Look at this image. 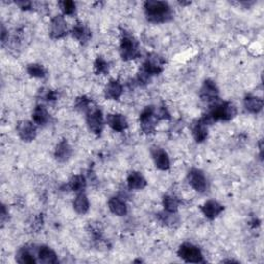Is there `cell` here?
Returning <instances> with one entry per match:
<instances>
[{
	"mask_svg": "<svg viewBox=\"0 0 264 264\" xmlns=\"http://www.w3.org/2000/svg\"><path fill=\"white\" fill-rule=\"evenodd\" d=\"M165 60L157 54L152 53L146 56L143 65L140 68V72L136 77V82L140 86L148 85L151 79L155 75H158L163 72V66Z\"/></svg>",
	"mask_w": 264,
	"mask_h": 264,
	"instance_id": "1",
	"label": "cell"
},
{
	"mask_svg": "<svg viewBox=\"0 0 264 264\" xmlns=\"http://www.w3.org/2000/svg\"><path fill=\"white\" fill-rule=\"evenodd\" d=\"M164 119H170V114L165 106H146L140 115V123L142 130L146 134L154 133L157 123L160 120Z\"/></svg>",
	"mask_w": 264,
	"mask_h": 264,
	"instance_id": "2",
	"label": "cell"
},
{
	"mask_svg": "<svg viewBox=\"0 0 264 264\" xmlns=\"http://www.w3.org/2000/svg\"><path fill=\"white\" fill-rule=\"evenodd\" d=\"M144 9L148 21L152 23H165L173 18L170 5L165 1L149 0L144 3Z\"/></svg>",
	"mask_w": 264,
	"mask_h": 264,
	"instance_id": "3",
	"label": "cell"
},
{
	"mask_svg": "<svg viewBox=\"0 0 264 264\" xmlns=\"http://www.w3.org/2000/svg\"><path fill=\"white\" fill-rule=\"evenodd\" d=\"M236 116V106L228 101L215 102V104L211 106L209 113L204 115L210 125L217 121H230Z\"/></svg>",
	"mask_w": 264,
	"mask_h": 264,
	"instance_id": "4",
	"label": "cell"
},
{
	"mask_svg": "<svg viewBox=\"0 0 264 264\" xmlns=\"http://www.w3.org/2000/svg\"><path fill=\"white\" fill-rule=\"evenodd\" d=\"M120 55L124 61L134 60L141 56V48L138 40L128 32H123L122 34Z\"/></svg>",
	"mask_w": 264,
	"mask_h": 264,
	"instance_id": "5",
	"label": "cell"
},
{
	"mask_svg": "<svg viewBox=\"0 0 264 264\" xmlns=\"http://www.w3.org/2000/svg\"><path fill=\"white\" fill-rule=\"evenodd\" d=\"M86 121L88 128L91 132H93L96 135H100V133L103 130L104 121H103V115L101 110L97 106L94 102L91 104V106L86 112Z\"/></svg>",
	"mask_w": 264,
	"mask_h": 264,
	"instance_id": "6",
	"label": "cell"
},
{
	"mask_svg": "<svg viewBox=\"0 0 264 264\" xmlns=\"http://www.w3.org/2000/svg\"><path fill=\"white\" fill-rule=\"evenodd\" d=\"M178 255L188 263H203V255L201 250L191 242H184L178 250Z\"/></svg>",
	"mask_w": 264,
	"mask_h": 264,
	"instance_id": "7",
	"label": "cell"
},
{
	"mask_svg": "<svg viewBox=\"0 0 264 264\" xmlns=\"http://www.w3.org/2000/svg\"><path fill=\"white\" fill-rule=\"evenodd\" d=\"M220 91L217 84L212 80H205L200 88L199 97L204 102H216L219 100Z\"/></svg>",
	"mask_w": 264,
	"mask_h": 264,
	"instance_id": "8",
	"label": "cell"
},
{
	"mask_svg": "<svg viewBox=\"0 0 264 264\" xmlns=\"http://www.w3.org/2000/svg\"><path fill=\"white\" fill-rule=\"evenodd\" d=\"M187 181L191 187L199 193H204L208 189V181L203 171L198 168H192L187 174Z\"/></svg>",
	"mask_w": 264,
	"mask_h": 264,
	"instance_id": "9",
	"label": "cell"
},
{
	"mask_svg": "<svg viewBox=\"0 0 264 264\" xmlns=\"http://www.w3.org/2000/svg\"><path fill=\"white\" fill-rule=\"evenodd\" d=\"M68 32V26L65 18L62 15L55 16L50 24V36L53 40H59L64 37Z\"/></svg>",
	"mask_w": 264,
	"mask_h": 264,
	"instance_id": "10",
	"label": "cell"
},
{
	"mask_svg": "<svg viewBox=\"0 0 264 264\" xmlns=\"http://www.w3.org/2000/svg\"><path fill=\"white\" fill-rule=\"evenodd\" d=\"M17 132L20 139L26 143H30L36 138V127L34 123L27 120L18 123Z\"/></svg>",
	"mask_w": 264,
	"mask_h": 264,
	"instance_id": "11",
	"label": "cell"
},
{
	"mask_svg": "<svg viewBox=\"0 0 264 264\" xmlns=\"http://www.w3.org/2000/svg\"><path fill=\"white\" fill-rule=\"evenodd\" d=\"M152 157L156 168L160 170H168L170 168V159L168 157V153L158 146H155L151 150Z\"/></svg>",
	"mask_w": 264,
	"mask_h": 264,
	"instance_id": "12",
	"label": "cell"
},
{
	"mask_svg": "<svg viewBox=\"0 0 264 264\" xmlns=\"http://www.w3.org/2000/svg\"><path fill=\"white\" fill-rule=\"evenodd\" d=\"M106 124L117 132H122L128 127V121L122 114H109L105 118Z\"/></svg>",
	"mask_w": 264,
	"mask_h": 264,
	"instance_id": "13",
	"label": "cell"
},
{
	"mask_svg": "<svg viewBox=\"0 0 264 264\" xmlns=\"http://www.w3.org/2000/svg\"><path fill=\"white\" fill-rule=\"evenodd\" d=\"M37 262L44 264H56L59 262L57 254L48 246H40L36 250Z\"/></svg>",
	"mask_w": 264,
	"mask_h": 264,
	"instance_id": "14",
	"label": "cell"
},
{
	"mask_svg": "<svg viewBox=\"0 0 264 264\" xmlns=\"http://www.w3.org/2000/svg\"><path fill=\"white\" fill-rule=\"evenodd\" d=\"M200 210L205 218H208L209 220H214L224 211V207L216 200H208L201 205Z\"/></svg>",
	"mask_w": 264,
	"mask_h": 264,
	"instance_id": "15",
	"label": "cell"
},
{
	"mask_svg": "<svg viewBox=\"0 0 264 264\" xmlns=\"http://www.w3.org/2000/svg\"><path fill=\"white\" fill-rule=\"evenodd\" d=\"M72 35L81 44H87L92 37L90 29L81 22H76L75 25H73L72 30Z\"/></svg>",
	"mask_w": 264,
	"mask_h": 264,
	"instance_id": "16",
	"label": "cell"
},
{
	"mask_svg": "<svg viewBox=\"0 0 264 264\" xmlns=\"http://www.w3.org/2000/svg\"><path fill=\"white\" fill-rule=\"evenodd\" d=\"M123 94V86L119 81L111 80L104 89V96L109 100H118Z\"/></svg>",
	"mask_w": 264,
	"mask_h": 264,
	"instance_id": "17",
	"label": "cell"
},
{
	"mask_svg": "<svg viewBox=\"0 0 264 264\" xmlns=\"http://www.w3.org/2000/svg\"><path fill=\"white\" fill-rule=\"evenodd\" d=\"M208 124L203 121L202 118L194 122L192 125V134L194 140L197 143H202L208 138Z\"/></svg>",
	"mask_w": 264,
	"mask_h": 264,
	"instance_id": "18",
	"label": "cell"
},
{
	"mask_svg": "<svg viewBox=\"0 0 264 264\" xmlns=\"http://www.w3.org/2000/svg\"><path fill=\"white\" fill-rule=\"evenodd\" d=\"M72 153V146L66 140H62L56 145L55 149V158L59 162H65L71 158Z\"/></svg>",
	"mask_w": 264,
	"mask_h": 264,
	"instance_id": "19",
	"label": "cell"
},
{
	"mask_svg": "<svg viewBox=\"0 0 264 264\" xmlns=\"http://www.w3.org/2000/svg\"><path fill=\"white\" fill-rule=\"evenodd\" d=\"M243 105L249 113L258 114L263 109V100L255 95L248 94L243 99Z\"/></svg>",
	"mask_w": 264,
	"mask_h": 264,
	"instance_id": "20",
	"label": "cell"
},
{
	"mask_svg": "<svg viewBox=\"0 0 264 264\" xmlns=\"http://www.w3.org/2000/svg\"><path fill=\"white\" fill-rule=\"evenodd\" d=\"M33 123L38 126H44L51 121V116L47 111L46 106L43 104H38L32 113Z\"/></svg>",
	"mask_w": 264,
	"mask_h": 264,
	"instance_id": "21",
	"label": "cell"
},
{
	"mask_svg": "<svg viewBox=\"0 0 264 264\" xmlns=\"http://www.w3.org/2000/svg\"><path fill=\"white\" fill-rule=\"evenodd\" d=\"M109 209L114 215H117V216H125L127 211H128L125 200L119 196H114L110 198Z\"/></svg>",
	"mask_w": 264,
	"mask_h": 264,
	"instance_id": "22",
	"label": "cell"
},
{
	"mask_svg": "<svg viewBox=\"0 0 264 264\" xmlns=\"http://www.w3.org/2000/svg\"><path fill=\"white\" fill-rule=\"evenodd\" d=\"M127 185L131 190H142L146 186V181L141 172L132 171L127 178Z\"/></svg>",
	"mask_w": 264,
	"mask_h": 264,
	"instance_id": "23",
	"label": "cell"
},
{
	"mask_svg": "<svg viewBox=\"0 0 264 264\" xmlns=\"http://www.w3.org/2000/svg\"><path fill=\"white\" fill-rule=\"evenodd\" d=\"M86 186H87V182L84 175L76 174V175H73V177L70 180V182L67 183V185H65V187L66 189H70L73 192L81 193L85 191Z\"/></svg>",
	"mask_w": 264,
	"mask_h": 264,
	"instance_id": "24",
	"label": "cell"
},
{
	"mask_svg": "<svg viewBox=\"0 0 264 264\" xmlns=\"http://www.w3.org/2000/svg\"><path fill=\"white\" fill-rule=\"evenodd\" d=\"M73 209L77 214L84 215L90 209L89 199H88L87 195L84 192L77 193L76 197L73 200Z\"/></svg>",
	"mask_w": 264,
	"mask_h": 264,
	"instance_id": "25",
	"label": "cell"
},
{
	"mask_svg": "<svg viewBox=\"0 0 264 264\" xmlns=\"http://www.w3.org/2000/svg\"><path fill=\"white\" fill-rule=\"evenodd\" d=\"M16 260L17 262L21 264H34L37 262L36 258L34 257V252L32 253V251L27 247L21 248L18 251L16 255Z\"/></svg>",
	"mask_w": 264,
	"mask_h": 264,
	"instance_id": "26",
	"label": "cell"
},
{
	"mask_svg": "<svg viewBox=\"0 0 264 264\" xmlns=\"http://www.w3.org/2000/svg\"><path fill=\"white\" fill-rule=\"evenodd\" d=\"M162 203L164 207V211L169 213H177L179 210L180 201L177 197L172 196V195H164Z\"/></svg>",
	"mask_w": 264,
	"mask_h": 264,
	"instance_id": "27",
	"label": "cell"
},
{
	"mask_svg": "<svg viewBox=\"0 0 264 264\" xmlns=\"http://www.w3.org/2000/svg\"><path fill=\"white\" fill-rule=\"evenodd\" d=\"M27 72L30 76L36 77V79H44L47 76V70L45 66L38 63H31L27 66Z\"/></svg>",
	"mask_w": 264,
	"mask_h": 264,
	"instance_id": "28",
	"label": "cell"
},
{
	"mask_svg": "<svg viewBox=\"0 0 264 264\" xmlns=\"http://www.w3.org/2000/svg\"><path fill=\"white\" fill-rule=\"evenodd\" d=\"M158 219L161 223L165 224L166 226H173L175 223H179V217L177 213H169V212H162L158 214Z\"/></svg>",
	"mask_w": 264,
	"mask_h": 264,
	"instance_id": "29",
	"label": "cell"
},
{
	"mask_svg": "<svg viewBox=\"0 0 264 264\" xmlns=\"http://www.w3.org/2000/svg\"><path fill=\"white\" fill-rule=\"evenodd\" d=\"M109 68H110L109 63H107L102 57L96 58V60L94 62V72L97 75L109 73Z\"/></svg>",
	"mask_w": 264,
	"mask_h": 264,
	"instance_id": "30",
	"label": "cell"
},
{
	"mask_svg": "<svg viewBox=\"0 0 264 264\" xmlns=\"http://www.w3.org/2000/svg\"><path fill=\"white\" fill-rule=\"evenodd\" d=\"M38 97L44 101L47 102H53L58 99L59 97V94H58L57 91L51 90V89H41L38 91Z\"/></svg>",
	"mask_w": 264,
	"mask_h": 264,
	"instance_id": "31",
	"label": "cell"
},
{
	"mask_svg": "<svg viewBox=\"0 0 264 264\" xmlns=\"http://www.w3.org/2000/svg\"><path fill=\"white\" fill-rule=\"evenodd\" d=\"M92 103H93V101L88 98L87 96H81V97H79V98H76L74 106L77 111L86 113L88 111V109H89V107L91 106Z\"/></svg>",
	"mask_w": 264,
	"mask_h": 264,
	"instance_id": "32",
	"label": "cell"
},
{
	"mask_svg": "<svg viewBox=\"0 0 264 264\" xmlns=\"http://www.w3.org/2000/svg\"><path fill=\"white\" fill-rule=\"evenodd\" d=\"M60 9L62 13L66 16H72L74 15L76 11V5L73 1H71V0H64V1L59 2Z\"/></svg>",
	"mask_w": 264,
	"mask_h": 264,
	"instance_id": "33",
	"label": "cell"
},
{
	"mask_svg": "<svg viewBox=\"0 0 264 264\" xmlns=\"http://www.w3.org/2000/svg\"><path fill=\"white\" fill-rule=\"evenodd\" d=\"M17 5L20 6V8L23 9V11H29V9H33L34 7V3L30 1H18Z\"/></svg>",
	"mask_w": 264,
	"mask_h": 264,
	"instance_id": "34",
	"label": "cell"
},
{
	"mask_svg": "<svg viewBox=\"0 0 264 264\" xmlns=\"http://www.w3.org/2000/svg\"><path fill=\"white\" fill-rule=\"evenodd\" d=\"M6 210H5V205H2V211H1V221L2 223L5 221V217H6Z\"/></svg>",
	"mask_w": 264,
	"mask_h": 264,
	"instance_id": "35",
	"label": "cell"
}]
</instances>
